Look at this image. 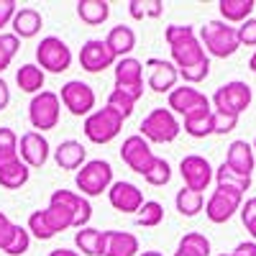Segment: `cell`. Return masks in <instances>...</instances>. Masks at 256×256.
Instances as JSON below:
<instances>
[{
  "mask_svg": "<svg viewBox=\"0 0 256 256\" xmlns=\"http://www.w3.org/2000/svg\"><path fill=\"white\" fill-rule=\"evenodd\" d=\"M177 248H180V251H187V254H192V256H210V241L202 236V233H198V230L184 233Z\"/></svg>",
  "mask_w": 256,
  "mask_h": 256,
  "instance_id": "e575fe53",
  "label": "cell"
},
{
  "mask_svg": "<svg viewBox=\"0 0 256 256\" xmlns=\"http://www.w3.org/2000/svg\"><path fill=\"white\" fill-rule=\"evenodd\" d=\"M49 200L64 202V205L72 210V216H74V228H77V230L88 228V223H90V218H92V205H90L88 198H82L80 192H72V190H54Z\"/></svg>",
  "mask_w": 256,
  "mask_h": 256,
  "instance_id": "d6986e66",
  "label": "cell"
},
{
  "mask_svg": "<svg viewBox=\"0 0 256 256\" xmlns=\"http://www.w3.org/2000/svg\"><path fill=\"white\" fill-rule=\"evenodd\" d=\"M28 248H31V233H28V228L16 223L13 238H10V244L6 246V254H8V256H24Z\"/></svg>",
  "mask_w": 256,
  "mask_h": 256,
  "instance_id": "ab89813d",
  "label": "cell"
},
{
  "mask_svg": "<svg viewBox=\"0 0 256 256\" xmlns=\"http://www.w3.org/2000/svg\"><path fill=\"white\" fill-rule=\"evenodd\" d=\"M236 256H256V244L254 241H244L236 246V251H233Z\"/></svg>",
  "mask_w": 256,
  "mask_h": 256,
  "instance_id": "681fc988",
  "label": "cell"
},
{
  "mask_svg": "<svg viewBox=\"0 0 256 256\" xmlns=\"http://www.w3.org/2000/svg\"><path fill=\"white\" fill-rule=\"evenodd\" d=\"M105 44L110 46V52L116 54V59H126L131 56V52L136 49V34L131 26H113L105 36Z\"/></svg>",
  "mask_w": 256,
  "mask_h": 256,
  "instance_id": "603a6c76",
  "label": "cell"
},
{
  "mask_svg": "<svg viewBox=\"0 0 256 256\" xmlns=\"http://www.w3.org/2000/svg\"><path fill=\"white\" fill-rule=\"evenodd\" d=\"M144 180H146L148 184H154V187H164V184H169V180H172V166H169L166 159L156 156L154 166L144 174Z\"/></svg>",
  "mask_w": 256,
  "mask_h": 256,
  "instance_id": "60d3db41",
  "label": "cell"
},
{
  "mask_svg": "<svg viewBox=\"0 0 256 256\" xmlns=\"http://www.w3.org/2000/svg\"><path fill=\"white\" fill-rule=\"evenodd\" d=\"M180 174L184 180V187L187 190H195V192H202L210 187L212 177H216V169L210 166V162L200 154H190L180 162Z\"/></svg>",
  "mask_w": 256,
  "mask_h": 256,
  "instance_id": "5bb4252c",
  "label": "cell"
},
{
  "mask_svg": "<svg viewBox=\"0 0 256 256\" xmlns=\"http://www.w3.org/2000/svg\"><path fill=\"white\" fill-rule=\"evenodd\" d=\"M138 131H141L138 136H144L148 144H172L180 136L182 126L169 108H154L141 120Z\"/></svg>",
  "mask_w": 256,
  "mask_h": 256,
  "instance_id": "277c9868",
  "label": "cell"
},
{
  "mask_svg": "<svg viewBox=\"0 0 256 256\" xmlns=\"http://www.w3.org/2000/svg\"><path fill=\"white\" fill-rule=\"evenodd\" d=\"M105 105H108V108L110 110H116L123 120L128 118V116H131L134 113V108H136V100L131 98V95H126L123 90H118V88H113V92L108 95V102H105Z\"/></svg>",
  "mask_w": 256,
  "mask_h": 256,
  "instance_id": "74e56055",
  "label": "cell"
},
{
  "mask_svg": "<svg viewBox=\"0 0 256 256\" xmlns=\"http://www.w3.org/2000/svg\"><path fill=\"white\" fill-rule=\"evenodd\" d=\"M36 62L44 74H62L72 67V49L59 36H44L36 46Z\"/></svg>",
  "mask_w": 256,
  "mask_h": 256,
  "instance_id": "8992f818",
  "label": "cell"
},
{
  "mask_svg": "<svg viewBox=\"0 0 256 256\" xmlns=\"http://www.w3.org/2000/svg\"><path fill=\"white\" fill-rule=\"evenodd\" d=\"M198 38H200L205 54L216 56V59H228L241 46L236 26H228L226 20H208V24L200 28Z\"/></svg>",
  "mask_w": 256,
  "mask_h": 256,
  "instance_id": "7a4b0ae2",
  "label": "cell"
},
{
  "mask_svg": "<svg viewBox=\"0 0 256 256\" xmlns=\"http://www.w3.org/2000/svg\"><path fill=\"white\" fill-rule=\"evenodd\" d=\"M59 100L72 116H77V118L84 116L88 118L92 113V108H95V90L90 88L88 82H82V80H70V82L62 84Z\"/></svg>",
  "mask_w": 256,
  "mask_h": 256,
  "instance_id": "30bf717a",
  "label": "cell"
},
{
  "mask_svg": "<svg viewBox=\"0 0 256 256\" xmlns=\"http://www.w3.org/2000/svg\"><path fill=\"white\" fill-rule=\"evenodd\" d=\"M77 16L88 26H100L110 16V3H105V0H80L77 3Z\"/></svg>",
  "mask_w": 256,
  "mask_h": 256,
  "instance_id": "4316f807",
  "label": "cell"
},
{
  "mask_svg": "<svg viewBox=\"0 0 256 256\" xmlns=\"http://www.w3.org/2000/svg\"><path fill=\"white\" fill-rule=\"evenodd\" d=\"M218 182V187H228V190H236V192H241V195H246V190H251V177H241V174H236L230 166H226V164H220L218 169H216V177H212Z\"/></svg>",
  "mask_w": 256,
  "mask_h": 256,
  "instance_id": "1f68e13d",
  "label": "cell"
},
{
  "mask_svg": "<svg viewBox=\"0 0 256 256\" xmlns=\"http://www.w3.org/2000/svg\"><path fill=\"white\" fill-rule=\"evenodd\" d=\"M113 72H116V88L118 90L131 95L134 100H138L144 95V62H138L136 56L118 59Z\"/></svg>",
  "mask_w": 256,
  "mask_h": 256,
  "instance_id": "4fadbf2b",
  "label": "cell"
},
{
  "mask_svg": "<svg viewBox=\"0 0 256 256\" xmlns=\"http://www.w3.org/2000/svg\"><path fill=\"white\" fill-rule=\"evenodd\" d=\"M251 100H254L251 84H246L241 80H233V82H226L216 90V95H212V110L241 116L244 110H248Z\"/></svg>",
  "mask_w": 256,
  "mask_h": 256,
  "instance_id": "ba28073f",
  "label": "cell"
},
{
  "mask_svg": "<svg viewBox=\"0 0 256 256\" xmlns=\"http://www.w3.org/2000/svg\"><path fill=\"white\" fill-rule=\"evenodd\" d=\"M49 256H82L80 251H72V248H54V251H49Z\"/></svg>",
  "mask_w": 256,
  "mask_h": 256,
  "instance_id": "f907efd6",
  "label": "cell"
},
{
  "mask_svg": "<svg viewBox=\"0 0 256 256\" xmlns=\"http://www.w3.org/2000/svg\"><path fill=\"white\" fill-rule=\"evenodd\" d=\"M120 159H123V164L131 169V172H136V174L144 177L148 169L154 166L156 154L152 152V144H148L144 136L134 134V136H128V138L123 141V146H120Z\"/></svg>",
  "mask_w": 256,
  "mask_h": 256,
  "instance_id": "8fae6325",
  "label": "cell"
},
{
  "mask_svg": "<svg viewBox=\"0 0 256 256\" xmlns=\"http://www.w3.org/2000/svg\"><path fill=\"white\" fill-rule=\"evenodd\" d=\"M128 13H131V18H136V20L159 18L164 13V3L162 0H148V3H144V0H131V3H128Z\"/></svg>",
  "mask_w": 256,
  "mask_h": 256,
  "instance_id": "d590c367",
  "label": "cell"
},
{
  "mask_svg": "<svg viewBox=\"0 0 256 256\" xmlns=\"http://www.w3.org/2000/svg\"><path fill=\"white\" fill-rule=\"evenodd\" d=\"M13 228H16V223L6 216L3 210H0V251H6V246L10 244V238H13Z\"/></svg>",
  "mask_w": 256,
  "mask_h": 256,
  "instance_id": "bcb514c9",
  "label": "cell"
},
{
  "mask_svg": "<svg viewBox=\"0 0 256 256\" xmlns=\"http://www.w3.org/2000/svg\"><path fill=\"white\" fill-rule=\"evenodd\" d=\"M59 113H62V100L56 92L52 90H41L38 95L31 98L28 102V120L34 126L36 134H44L52 131L59 123Z\"/></svg>",
  "mask_w": 256,
  "mask_h": 256,
  "instance_id": "52a82bcc",
  "label": "cell"
},
{
  "mask_svg": "<svg viewBox=\"0 0 256 256\" xmlns=\"http://www.w3.org/2000/svg\"><path fill=\"white\" fill-rule=\"evenodd\" d=\"M120 128H123V118H120L116 110H110L108 105H105V108L92 110L88 118H84V123H82L84 138L92 141V144H98V146L110 144V141L120 134Z\"/></svg>",
  "mask_w": 256,
  "mask_h": 256,
  "instance_id": "5b68a950",
  "label": "cell"
},
{
  "mask_svg": "<svg viewBox=\"0 0 256 256\" xmlns=\"http://www.w3.org/2000/svg\"><path fill=\"white\" fill-rule=\"evenodd\" d=\"M138 238L128 230H105V248L102 256H138Z\"/></svg>",
  "mask_w": 256,
  "mask_h": 256,
  "instance_id": "7402d4cb",
  "label": "cell"
},
{
  "mask_svg": "<svg viewBox=\"0 0 256 256\" xmlns=\"http://www.w3.org/2000/svg\"><path fill=\"white\" fill-rule=\"evenodd\" d=\"M144 67L148 70V80L146 84L152 88L154 92L164 95V92H172L177 88V80H180V72L172 62H166V59H146Z\"/></svg>",
  "mask_w": 256,
  "mask_h": 256,
  "instance_id": "2e32d148",
  "label": "cell"
},
{
  "mask_svg": "<svg viewBox=\"0 0 256 256\" xmlns=\"http://www.w3.org/2000/svg\"><path fill=\"white\" fill-rule=\"evenodd\" d=\"M174 256H192V254H187V251H180V248H177V251H174Z\"/></svg>",
  "mask_w": 256,
  "mask_h": 256,
  "instance_id": "db71d44e",
  "label": "cell"
},
{
  "mask_svg": "<svg viewBox=\"0 0 256 256\" xmlns=\"http://www.w3.org/2000/svg\"><path fill=\"white\" fill-rule=\"evenodd\" d=\"M164 220V205L156 200H144L141 210L136 212V226L141 228H156Z\"/></svg>",
  "mask_w": 256,
  "mask_h": 256,
  "instance_id": "836d02e7",
  "label": "cell"
},
{
  "mask_svg": "<svg viewBox=\"0 0 256 256\" xmlns=\"http://www.w3.org/2000/svg\"><path fill=\"white\" fill-rule=\"evenodd\" d=\"M18 136L16 131H10V128L0 126V169L18 162Z\"/></svg>",
  "mask_w": 256,
  "mask_h": 256,
  "instance_id": "d6a6232c",
  "label": "cell"
},
{
  "mask_svg": "<svg viewBox=\"0 0 256 256\" xmlns=\"http://www.w3.org/2000/svg\"><path fill=\"white\" fill-rule=\"evenodd\" d=\"M251 148H254V154H256V138H254V144H251Z\"/></svg>",
  "mask_w": 256,
  "mask_h": 256,
  "instance_id": "11a10c76",
  "label": "cell"
},
{
  "mask_svg": "<svg viewBox=\"0 0 256 256\" xmlns=\"http://www.w3.org/2000/svg\"><path fill=\"white\" fill-rule=\"evenodd\" d=\"M241 46H256V18H248L236 28Z\"/></svg>",
  "mask_w": 256,
  "mask_h": 256,
  "instance_id": "f6af8a7d",
  "label": "cell"
},
{
  "mask_svg": "<svg viewBox=\"0 0 256 256\" xmlns=\"http://www.w3.org/2000/svg\"><path fill=\"white\" fill-rule=\"evenodd\" d=\"M74 184L82 198H100L113 184V166L105 159H90L82 169H77Z\"/></svg>",
  "mask_w": 256,
  "mask_h": 256,
  "instance_id": "3957f363",
  "label": "cell"
},
{
  "mask_svg": "<svg viewBox=\"0 0 256 256\" xmlns=\"http://www.w3.org/2000/svg\"><path fill=\"white\" fill-rule=\"evenodd\" d=\"M164 38L169 44V52H172V64L177 70H190L195 64H202L208 62L210 56L205 54L200 38H198V31L192 26H166L164 28Z\"/></svg>",
  "mask_w": 256,
  "mask_h": 256,
  "instance_id": "6da1fadb",
  "label": "cell"
},
{
  "mask_svg": "<svg viewBox=\"0 0 256 256\" xmlns=\"http://www.w3.org/2000/svg\"><path fill=\"white\" fill-rule=\"evenodd\" d=\"M28 233L34 238H38V241H49V238H54L56 233H54V228L49 226V220H46V216H44V210H36V212H31L28 216Z\"/></svg>",
  "mask_w": 256,
  "mask_h": 256,
  "instance_id": "8d00e7d4",
  "label": "cell"
},
{
  "mask_svg": "<svg viewBox=\"0 0 256 256\" xmlns=\"http://www.w3.org/2000/svg\"><path fill=\"white\" fill-rule=\"evenodd\" d=\"M31 177V169L24 164V162H13L8 166L0 169V187H6V190H20Z\"/></svg>",
  "mask_w": 256,
  "mask_h": 256,
  "instance_id": "f546056e",
  "label": "cell"
},
{
  "mask_svg": "<svg viewBox=\"0 0 256 256\" xmlns=\"http://www.w3.org/2000/svg\"><path fill=\"white\" fill-rule=\"evenodd\" d=\"M184 134L192 138H205L212 134V108H200L184 116Z\"/></svg>",
  "mask_w": 256,
  "mask_h": 256,
  "instance_id": "484cf974",
  "label": "cell"
},
{
  "mask_svg": "<svg viewBox=\"0 0 256 256\" xmlns=\"http://www.w3.org/2000/svg\"><path fill=\"white\" fill-rule=\"evenodd\" d=\"M138 256H164V254L162 251H141Z\"/></svg>",
  "mask_w": 256,
  "mask_h": 256,
  "instance_id": "f5cc1de1",
  "label": "cell"
},
{
  "mask_svg": "<svg viewBox=\"0 0 256 256\" xmlns=\"http://www.w3.org/2000/svg\"><path fill=\"white\" fill-rule=\"evenodd\" d=\"M8 102H10V88H8V82L0 77V110H6Z\"/></svg>",
  "mask_w": 256,
  "mask_h": 256,
  "instance_id": "c3c4849f",
  "label": "cell"
},
{
  "mask_svg": "<svg viewBox=\"0 0 256 256\" xmlns=\"http://www.w3.org/2000/svg\"><path fill=\"white\" fill-rule=\"evenodd\" d=\"M177 72H180V77H182L187 84H200V82H205L208 74H210V59L202 62V64H195V67H190V70H177Z\"/></svg>",
  "mask_w": 256,
  "mask_h": 256,
  "instance_id": "7bdbcfd3",
  "label": "cell"
},
{
  "mask_svg": "<svg viewBox=\"0 0 256 256\" xmlns=\"http://www.w3.org/2000/svg\"><path fill=\"white\" fill-rule=\"evenodd\" d=\"M116 54L105 44V38H88L80 49V67L90 74H100L108 67H116Z\"/></svg>",
  "mask_w": 256,
  "mask_h": 256,
  "instance_id": "7c38bea8",
  "label": "cell"
},
{
  "mask_svg": "<svg viewBox=\"0 0 256 256\" xmlns=\"http://www.w3.org/2000/svg\"><path fill=\"white\" fill-rule=\"evenodd\" d=\"M16 10H18V6L13 3V0H0V28L10 24L13 16H16Z\"/></svg>",
  "mask_w": 256,
  "mask_h": 256,
  "instance_id": "7dc6e473",
  "label": "cell"
},
{
  "mask_svg": "<svg viewBox=\"0 0 256 256\" xmlns=\"http://www.w3.org/2000/svg\"><path fill=\"white\" fill-rule=\"evenodd\" d=\"M241 205H244L241 192L228 190V187H216L212 195L208 198V202H205V216H208L210 223L220 226V223H228L233 216H236V212L241 210Z\"/></svg>",
  "mask_w": 256,
  "mask_h": 256,
  "instance_id": "9c48e42d",
  "label": "cell"
},
{
  "mask_svg": "<svg viewBox=\"0 0 256 256\" xmlns=\"http://www.w3.org/2000/svg\"><path fill=\"white\" fill-rule=\"evenodd\" d=\"M241 220L246 226V230L251 233V236L256 238V198H248L244 205H241Z\"/></svg>",
  "mask_w": 256,
  "mask_h": 256,
  "instance_id": "ee69618b",
  "label": "cell"
},
{
  "mask_svg": "<svg viewBox=\"0 0 256 256\" xmlns=\"http://www.w3.org/2000/svg\"><path fill=\"white\" fill-rule=\"evenodd\" d=\"M236 126H238V116H230V113H223V110H212V134L226 136Z\"/></svg>",
  "mask_w": 256,
  "mask_h": 256,
  "instance_id": "b9f144b4",
  "label": "cell"
},
{
  "mask_svg": "<svg viewBox=\"0 0 256 256\" xmlns=\"http://www.w3.org/2000/svg\"><path fill=\"white\" fill-rule=\"evenodd\" d=\"M226 166H230L236 174L241 177H251L254 172V166H256V154H254V148L248 141H230L228 146V154H226Z\"/></svg>",
  "mask_w": 256,
  "mask_h": 256,
  "instance_id": "ffe728a7",
  "label": "cell"
},
{
  "mask_svg": "<svg viewBox=\"0 0 256 256\" xmlns=\"http://www.w3.org/2000/svg\"><path fill=\"white\" fill-rule=\"evenodd\" d=\"M54 162H56L59 169H67V172L82 169L84 164H88V148L74 138H67L54 148Z\"/></svg>",
  "mask_w": 256,
  "mask_h": 256,
  "instance_id": "44dd1931",
  "label": "cell"
},
{
  "mask_svg": "<svg viewBox=\"0 0 256 256\" xmlns=\"http://www.w3.org/2000/svg\"><path fill=\"white\" fill-rule=\"evenodd\" d=\"M248 70L256 74V52H254V54H251V59H248Z\"/></svg>",
  "mask_w": 256,
  "mask_h": 256,
  "instance_id": "816d5d0a",
  "label": "cell"
},
{
  "mask_svg": "<svg viewBox=\"0 0 256 256\" xmlns=\"http://www.w3.org/2000/svg\"><path fill=\"white\" fill-rule=\"evenodd\" d=\"M10 26L18 38H34L41 31V26H44V18H41V13L36 8H20V10H16Z\"/></svg>",
  "mask_w": 256,
  "mask_h": 256,
  "instance_id": "cb8c5ba5",
  "label": "cell"
},
{
  "mask_svg": "<svg viewBox=\"0 0 256 256\" xmlns=\"http://www.w3.org/2000/svg\"><path fill=\"white\" fill-rule=\"evenodd\" d=\"M254 8H256L254 0H220L218 3V10L226 24H244L251 18Z\"/></svg>",
  "mask_w": 256,
  "mask_h": 256,
  "instance_id": "83f0119b",
  "label": "cell"
},
{
  "mask_svg": "<svg viewBox=\"0 0 256 256\" xmlns=\"http://www.w3.org/2000/svg\"><path fill=\"white\" fill-rule=\"evenodd\" d=\"M218 256H236V254H233V251H230V254H218Z\"/></svg>",
  "mask_w": 256,
  "mask_h": 256,
  "instance_id": "9f6ffc18",
  "label": "cell"
},
{
  "mask_svg": "<svg viewBox=\"0 0 256 256\" xmlns=\"http://www.w3.org/2000/svg\"><path fill=\"white\" fill-rule=\"evenodd\" d=\"M174 205H177V210H180V216L195 218L198 212L205 208V198H202V192H195V190L182 187V190L177 192V198H174Z\"/></svg>",
  "mask_w": 256,
  "mask_h": 256,
  "instance_id": "4dcf8cb0",
  "label": "cell"
},
{
  "mask_svg": "<svg viewBox=\"0 0 256 256\" xmlns=\"http://www.w3.org/2000/svg\"><path fill=\"white\" fill-rule=\"evenodd\" d=\"M108 202L118 212H138L144 205V192L134 182H113L108 190Z\"/></svg>",
  "mask_w": 256,
  "mask_h": 256,
  "instance_id": "ac0fdd59",
  "label": "cell"
},
{
  "mask_svg": "<svg viewBox=\"0 0 256 256\" xmlns=\"http://www.w3.org/2000/svg\"><path fill=\"white\" fill-rule=\"evenodd\" d=\"M49 152H52V146H49L44 134L26 131L24 136L18 138V156L28 169H41L44 166L49 162Z\"/></svg>",
  "mask_w": 256,
  "mask_h": 256,
  "instance_id": "9a60e30c",
  "label": "cell"
},
{
  "mask_svg": "<svg viewBox=\"0 0 256 256\" xmlns=\"http://www.w3.org/2000/svg\"><path fill=\"white\" fill-rule=\"evenodd\" d=\"M169 110H172L174 116H190V113H195L200 108H210V100L198 90V88H192V84H182V88H174L172 92H169Z\"/></svg>",
  "mask_w": 256,
  "mask_h": 256,
  "instance_id": "e0dca14e",
  "label": "cell"
},
{
  "mask_svg": "<svg viewBox=\"0 0 256 256\" xmlns=\"http://www.w3.org/2000/svg\"><path fill=\"white\" fill-rule=\"evenodd\" d=\"M74 246L84 254V256H102L105 248V230L100 228H82L74 233Z\"/></svg>",
  "mask_w": 256,
  "mask_h": 256,
  "instance_id": "d4e9b609",
  "label": "cell"
},
{
  "mask_svg": "<svg viewBox=\"0 0 256 256\" xmlns=\"http://www.w3.org/2000/svg\"><path fill=\"white\" fill-rule=\"evenodd\" d=\"M44 80L46 74L41 72L38 64H24L18 72H16V82H18V88L28 92V95H38L41 88H44Z\"/></svg>",
  "mask_w": 256,
  "mask_h": 256,
  "instance_id": "f1b7e54d",
  "label": "cell"
},
{
  "mask_svg": "<svg viewBox=\"0 0 256 256\" xmlns=\"http://www.w3.org/2000/svg\"><path fill=\"white\" fill-rule=\"evenodd\" d=\"M18 49H20V38L16 34H0V72H6L10 67Z\"/></svg>",
  "mask_w": 256,
  "mask_h": 256,
  "instance_id": "f35d334b",
  "label": "cell"
}]
</instances>
